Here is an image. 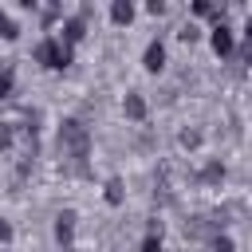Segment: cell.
<instances>
[{
  "instance_id": "cell-4",
  "label": "cell",
  "mask_w": 252,
  "mask_h": 252,
  "mask_svg": "<svg viewBox=\"0 0 252 252\" xmlns=\"http://www.w3.org/2000/svg\"><path fill=\"white\" fill-rule=\"evenodd\" d=\"M126 110H130V118H142V98L130 94V98H126Z\"/></svg>"
},
{
  "instance_id": "cell-7",
  "label": "cell",
  "mask_w": 252,
  "mask_h": 252,
  "mask_svg": "<svg viewBox=\"0 0 252 252\" xmlns=\"http://www.w3.org/2000/svg\"><path fill=\"white\" fill-rule=\"evenodd\" d=\"M0 236H8V224H0Z\"/></svg>"
},
{
  "instance_id": "cell-6",
  "label": "cell",
  "mask_w": 252,
  "mask_h": 252,
  "mask_svg": "<svg viewBox=\"0 0 252 252\" xmlns=\"http://www.w3.org/2000/svg\"><path fill=\"white\" fill-rule=\"evenodd\" d=\"M8 91H12V71H4V75H0V98H4Z\"/></svg>"
},
{
  "instance_id": "cell-3",
  "label": "cell",
  "mask_w": 252,
  "mask_h": 252,
  "mask_svg": "<svg viewBox=\"0 0 252 252\" xmlns=\"http://www.w3.org/2000/svg\"><path fill=\"white\" fill-rule=\"evenodd\" d=\"M130 16H134V8H130V4H114V20H118V24H122V20H130Z\"/></svg>"
},
{
  "instance_id": "cell-2",
  "label": "cell",
  "mask_w": 252,
  "mask_h": 252,
  "mask_svg": "<svg viewBox=\"0 0 252 252\" xmlns=\"http://www.w3.org/2000/svg\"><path fill=\"white\" fill-rule=\"evenodd\" d=\"M161 59H165V51H161V43H154V47L146 51V67H150V71H158V67H161Z\"/></svg>"
},
{
  "instance_id": "cell-5",
  "label": "cell",
  "mask_w": 252,
  "mask_h": 252,
  "mask_svg": "<svg viewBox=\"0 0 252 252\" xmlns=\"http://www.w3.org/2000/svg\"><path fill=\"white\" fill-rule=\"evenodd\" d=\"M0 35H8V39H12V35H16V28H12V20H8V16H4V12H0Z\"/></svg>"
},
{
  "instance_id": "cell-1",
  "label": "cell",
  "mask_w": 252,
  "mask_h": 252,
  "mask_svg": "<svg viewBox=\"0 0 252 252\" xmlns=\"http://www.w3.org/2000/svg\"><path fill=\"white\" fill-rule=\"evenodd\" d=\"M35 59H39V63H47V67H67L71 51L63 47V39H43V43L35 47Z\"/></svg>"
}]
</instances>
